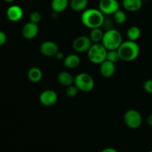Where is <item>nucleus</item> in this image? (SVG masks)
<instances>
[{
    "label": "nucleus",
    "instance_id": "412c9836",
    "mask_svg": "<svg viewBox=\"0 0 152 152\" xmlns=\"http://www.w3.org/2000/svg\"><path fill=\"white\" fill-rule=\"evenodd\" d=\"M140 36L141 31L139 27L136 26V25L129 27L127 31V37L129 40L137 42V40L140 37Z\"/></svg>",
    "mask_w": 152,
    "mask_h": 152
},
{
    "label": "nucleus",
    "instance_id": "0eeeda50",
    "mask_svg": "<svg viewBox=\"0 0 152 152\" xmlns=\"http://www.w3.org/2000/svg\"><path fill=\"white\" fill-rule=\"evenodd\" d=\"M92 42L89 37L87 36H80L74 40L72 44L73 49L77 53H86L88 51L92 45Z\"/></svg>",
    "mask_w": 152,
    "mask_h": 152
},
{
    "label": "nucleus",
    "instance_id": "9d476101",
    "mask_svg": "<svg viewBox=\"0 0 152 152\" xmlns=\"http://www.w3.org/2000/svg\"><path fill=\"white\" fill-rule=\"evenodd\" d=\"M40 53L45 56L51 57L55 56L56 53L59 51V47L56 42L50 40H46L43 42L39 47Z\"/></svg>",
    "mask_w": 152,
    "mask_h": 152
},
{
    "label": "nucleus",
    "instance_id": "6ab92c4d",
    "mask_svg": "<svg viewBox=\"0 0 152 152\" xmlns=\"http://www.w3.org/2000/svg\"><path fill=\"white\" fill-rule=\"evenodd\" d=\"M88 0H71L70 6L75 12H83L87 9Z\"/></svg>",
    "mask_w": 152,
    "mask_h": 152
},
{
    "label": "nucleus",
    "instance_id": "5701e85b",
    "mask_svg": "<svg viewBox=\"0 0 152 152\" xmlns=\"http://www.w3.org/2000/svg\"><path fill=\"white\" fill-rule=\"evenodd\" d=\"M107 60L110 61V62H112L113 63H117L119 61L121 60L120 57V55H119L118 50H108L107 52Z\"/></svg>",
    "mask_w": 152,
    "mask_h": 152
},
{
    "label": "nucleus",
    "instance_id": "a211bd4d",
    "mask_svg": "<svg viewBox=\"0 0 152 152\" xmlns=\"http://www.w3.org/2000/svg\"><path fill=\"white\" fill-rule=\"evenodd\" d=\"M68 4V0H52L50 7L54 13H59L66 10Z\"/></svg>",
    "mask_w": 152,
    "mask_h": 152
},
{
    "label": "nucleus",
    "instance_id": "f257e3e1",
    "mask_svg": "<svg viewBox=\"0 0 152 152\" xmlns=\"http://www.w3.org/2000/svg\"><path fill=\"white\" fill-rule=\"evenodd\" d=\"M104 20H105V15L99 10V9H86L81 15L82 23L86 28L90 29L102 28Z\"/></svg>",
    "mask_w": 152,
    "mask_h": 152
},
{
    "label": "nucleus",
    "instance_id": "bb28decb",
    "mask_svg": "<svg viewBox=\"0 0 152 152\" xmlns=\"http://www.w3.org/2000/svg\"><path fill=\"white\" fill-rule=\"evenodd\" d=\"M7 41V35L4 31H0V46H2L5 44Z\"/></svg>",
    "mask_w": 152,
    "mask_h": 152
},
{
    "label": "nucleus",
    "instance_id": "39448f33",
    "mask_svg": "<svg viewBox=\"0 0 152 152\" xmlns=\"http://www.w3.org/2000/svg\"><path fill=\"white\" fill-rule=\"evenodd\" d=\"M74 85L80 91H91L94 88V80L87 73H80L74 77Z\"/></svg>",
    "mask_w": 152,
    "mask_h": 152
},
{
    "label": "nucleus",
    "instance_id": "4468645a",
    "mask_svg": "<svg viewBox=\"0 0 152 152\" xmlns=\"http://www.w3.org/2000/svg\"><path fill=\"white\" fill-rule=\"evenodd\" d=\"M80 58L75 53H71L65 56L63 59L64 66L69 69H74L77 68L80 64Z\"/></svg>",
    "mask_w": 152,
    "mask_h": 152
},
{
    "label": "nucleus",
    "instance_id": "f03ea898",
    "mask_svg": "<svg viewBox=\"0 0 152 152\" xmlns=\"http://www.w3.org/2000/svg\"><path fill=\"white\" fill-rule=\"evenodd\" d=\"M117 50L121 60L125 62H132L137 59L140 52V48L137 42L127 40L123 42Z\"/></svg>",
    "mask_w": 152,
    "mask_h": 152
},
{
    "label": "nucleus",
    "instance_id": "473e14b6",
    "mask_svg": "<svg viewBox=\"0 0 152 152\" xmlns=\"http://www.w3.org/2000/svg\"><path fill=\"white\" fill-rule=\"evenodd\" d=\"M117 1H119V0H117Z\"/></svg>",
    "mask_w": 152,
    "mask_h": 152
},
{
    "label": "nucleus",
    "instance_id": "a878e982",
    "mask_svg": "<svg viewBox=\"0 0 152 152\" xmlns=\"http://www.w3.org/2000/svg\"><path fill=\"white\" fill-rule=\"evenodd\" d=\"M143 88L147 93L152 94V80H145L143 84Z\"/></svg>",
    "mask_w": 152,
    "mask_h": 152
},
{
    "label": "nucleus",
    "instance_id": "b1692460",
    "mask_svg": "<svg viewBox=\"0 0 152 152\" xmlns=\"http://www.w3.org/2000/svg\"><path fill=\"white\" fill-rule=\"evenodd\" d=\"M79 92V89L77 88L75 85H71V86L66 87L65 89V94L68 97L73 98L77 95Z\"/></svg>",
    "mask_w": 152,
    "mask_h": 152
},
{
    "label": "nucleus",
    "instance_id": "2f4dec72",
    "mask_svg": "<svg viewBox=\"0 0 152 152\" xmlns=\"http://www.w3.org/2000/svg\"><path fill=\"white\" fill-rule=\"evenodd\" d=\"M149 152H152V149H151V151H150Z\"/></svg>",
    "mask_w": 152,
    "mask_h": 152
},
{
    "label": "nucleus",
    "instance_id": "f3484780",
    "mask_svg": "<svg viewBox=\"0 0 152 152\" xmlns=\"http://www.w3.org/2000/svg\"><path fill=\"white\" fill-rule=\"evenodd\" d=\"M43 74L42 70L38 67H32L28 71V78L31 83H38L42 80Z\"/></svg>",
    "mask_w": 152,
    "mask_h": 152
},
{
    "label": "nucleus",
    "instance_id": "6e6552de",
    "mask_svg": "<svg viewBox=\"0 0 152 152\" xmlns=\"http://www.w3.org/2000/svg\"><path fill=\"white\" fill-rule=\"evenodd\" d=\"M40 103L46 107H50L54 105L58 100V95L56 91L50 89L45 90L40 94L39 96Z\"/></svg>",
    "mask_w": 152,
    "mask_h": 152
},
{
    "label": "nucleus",
    "instance_id": "393cba45",
    "mask_svg": "<svg viewBox=\"0 0 152 152\" xmlns=\"http://www.w3.org/2000/svg\"><path fill=\"white\" fill-rule=\"evenodd\" d=\"M30 22L38 25L42 19V15L39 11H33L29 16Z\"/></svg>",
    "mask_w": 152,
    "mask_h": 152
},
{
    "label": "nucleus",
    "instance_id": "cd10ccee",
    "mask_svg": "<svg viewBox=\"0 0 152 152\" xmlns=\"http://www.w3.org/2000/svg\"><path fill=\"white\" fill-rule=\"evenodd\" d=\"M55 57H56V59H59V60H63L64 58H65V54L63 53V52L59 50V51L56 53V55H55Z\"/></svg>",
    "mask_w": 152,
    "mask_h": 152
},
{
    "label": "nucleus",
    "instance_id": "7ed1b4c3",
    "mask_svg": "<svg viewBox=\"0 0 152 152\" xmlns=\"http://www.w3.org/2000/svg\"><path fill=\"white\" fill-rule=\"evenodd\" d=\"M101 43L108 50H117L123 43V37L117 30L112 28L104 32Z\"/></svg>",
    "mask_w": 152,
    "mask_h": 152
},
{
    "label": "nucleus",
    "instance_id": "2eb2a0df",
    "mask_svg": "<svg viewBox=\"0 0 152 152\" xmlns=\"http://www.w3.org/2000/svg\"><path fill=\"white\" fill-rule=\"evenodd\" d=\"M125 10L129 12H137L142 6V0H122Z\"/></svg>",
    "mask_w": 152,
    "mask_h": 152
},
{
    "label": "nucleus",
    "instance_id": "1a4fd4ad",
    "mask_svg": "<svg viewBox=\"0 0 152 152\" xmlns=\"http://www.w3.org/2000/svg\"><path fill=\"white\" fill-rule=\"evenodd\" d=\"M99 9L104 15H112L120 9L117 0H100Z\"/></svg>",
    "mask_w": 152,
    "mask_h": 152
},
{
    "label": "nucleus",
    "instance_id": "ddd939ff",
    "mask_svg": "<svg viewBox=\"0 0 152 152\" xmlns=\"http://www.w3.org/2000/svg\"><path fill=\"white\" fill-rule=\"evenodd\" d=\"M99 67V72L101 75L105 78H111L115 74L116 67L115 64L108 60H105L101 63Z\"/></svg>",
    "mask_w": 152,
    "mask_h": 152
},
{
    "label": "nucleus",
    "instance_id": "aec40b11",
    "mask_svg": "<svg viewBox=\"0 0 152 152\" xmlns=\"http://www.w3.org/2000/svg\"><path fill=\"white\" fill-rule=\"evenodd\" d=\"M104 32L101 28H96L91 29L89 38L91 40L92 43H101L103 38Z\"/></svg>",
    "mask_w": 152,
    "mask_h": 152
},
{
    "label": "nucleus",
    "instance_id": "9b49d317",
    "mask_svg": "<svg viewBox=\"0 0 152 152\" xmlns=\"http://www.w3.org/2000/svg\"><path fill=\"white\" fill-rule=\"evenodd\" d=\"M39 34V26L37 24L29 22L24 25L22 28V35L25 39H33Z\"/></svg>",
    "mask_w": 152,
    "mask_h": 152
},
{
    "label": "nucleus",
    "instance_id": "c85d7f7f",
    "mask_svg": "<svg viewBox=\"0 0 152 152\" xmlns=\"http://www.w3.org/2000/svg\"><path fill=\"white\" fill-rule=\"evenodd\" d=\"M146 122H147V124H148V126L152 127V114H149V115L147 117Z\"/></svg>",
    "mask_w": 152,
    "mask_h": 152
},
{
    "label": "nucleus",
    "instance_id": "423d86ee",
    "mask_svg": "<svg viewBox=\"0 0 152 152\" xmlns=\"http://www.w3.org/2000/svg\"><path fill=\"white\" fill-rule=\"evenodd\" d=\"M125 124L131 129H137L141 126L142 123V115L135 109H129L123 116Z\"/></svg>",
    "mask_w": 152,
    "mask_h": 152
},
{
    "label": "nucleus",
    "instance_id": "c756f323",
    "mask_svg": "<svg viewBox=\"0 0 152 152\" xmlns=\"http://www.w3.org/2000/svg\"><path fill=\"white\" fill-rule=\"evenodd\" d=\"M101 152H118L117 151V150L115 149V148H104L103 150H102Z\"/></svg>",
    "mask_w": 152,
    "mask_h": 152
},
{
    "label": "nucleus",
    "instance_id": "f8f14e48",
    "mask_svg": "<svg viewBox=\"0 0 152 152\" xmlns=\"http://www.w3.org/2000/svg\"><path fill=\"white\" fill-rule=\"evenodd\" d=\"M23 10L19 5H11L6 11L7 18L11 22H18L23 16Z\"/></svg>",
    "mask_w": 152,
    "mask_h": 152
},
{
    "label": "nucleus",
    "instance_id": "20e7f679",
    "mask_svg": "<svg viewBox=\"0 0 152 152\" xmlns=\"http://www.w3.org/2000/svg\"><path fill=\"white\" fill-rule=\"evenodd\" d=\"M108 50L102 43H94L87 52L88 58L91 62L96 65H100L106 60Z\"/></svg>",
    "mask_w": 152,
    "mask_h": 152
},
{
    "label": "nucleus",
    "instance_id": "4be33fe9",
    "mask_svg": "<svg viewBox=\"0 0 152 152\" xmlns=\"http://www.w3.org/2000/svg\"><path fill=\"white\" fill-rule=\"evenodd\" d=\"M126 19H127V16H126V13L120 9L113 14V20L118 25L124 24L126 22Z\"/></svg>",
    "mask_w": 152,
    "mask_h": 152
},
{
    "label": "nucleus",
    "instance_id": "dca6fc26",
    "mask_svg": "<svg viewBox=\"0 0 152 152\" xmlns=\"http://www.w3.org/2000/svg\"><path fill=\"white\" fill-rule=\"evenodd\" d=\"M57 80L59 84L68 87L74 84V77L68 71H61L57 75Z\"/></svg>",
    "mask_w": 152,
    "mask_h": 152
},
{
    "label": "nucleus",
    "instance_id": "7c9ffc66",
    "mask_svg": "<svg viewBox=\"0 0 152 152\" xmlns=\"http://www.w3.org/2000/svg\"><path fill=\"white\" fill-rule=\"evenodd\" d=\"M5 1H7V2H13V1H15V0H4Z\"/></svg>",
    "mask_w": 152,
    "mask_h": 152
}]
</instances>
